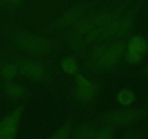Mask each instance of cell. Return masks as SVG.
I'll list each match as a JSON object with an SVG mask.
<instances>
[{
  "mask_svg": "<svg viewBox=\"0 0 148 139\" xmlns=\"http://www.w3.org/2000/svg\"><path fill=\"white\" fill-rule=\"evenodd\" d=\"M134 98H135V94L129 88H124L120 91L117 95V100L119 104L121 105L127 106L130 105V104L134 101Z\"/></svg>",
  "mask_w": 148,
  "mask_h": 139,
  "instance_id": "cell-20",
  "label": "cell"
},
{
  "mask_svg": "<svg viewBox=\"0 0 148 139\" xmlns=\"http://www.w3.org/2000/svg\"><path fill=\"white\" fill-rule=\"evenodd\" d=\"M117 134V129L108 125L100 124L95 139H112Z\"/></svg>",
  "mask_w": 148,
  "mask_h": 139,
  "instance_id": "cell-17",
  "label": "cell"
},
{
  "mask_svg": "<svg viewBox=\"0 0 148 139\" xmlns=\"http://www.w3.org/2000/svg\"><path fill=\"white\" fill-rule=\"evenodd\" d=\"M144 137V133L143 130L139 129H128L122 133L121 136H120L121 138L124 139H137L141 138Z\"/></svg>",
  "mask_w": 148,
  "mask_h": 139,
  "instance_id": "cell-21",
  "label": "cell"
},
{
  "mask_svg": "<svg viewBox=\"0 0 148 139\" xmlns=\"http://www.w3.org/2000/svg\"><path fill=\"white\" fill-rule=\"evenodd\" d=\"M8 1H9V2L12 4V5L16 7V6H18L19 4L22 2V1H23V0H8Z\"/></svg>",
  "mask_w": 148,
  "mask_h": 139,
  "instance_id": "cell-23",
  "label": "cell"
},
{
  "mask_svg": "<svg viewBox=\"0 0 148 139\" xmlns=\"http://www.w3.org/2000/svg\"><path fill=\"white\" fill-rule=\"evenodd\" d=\"M138 75H140V76L143 77V78H147V79H148V64L147 65H146L144 67H143L140 71H139Z\"/></svg>",
  "mask_w": 148,
  "mask_h": 139,
  "instance_id": "cell-22",
  "label": "cell"
},
{
  "mask_svg": "<svg viewBox=\"0 0 148 139\" xmlns=\"http://www.w3.org/2000/svg\"><path fill=\"white\" fill-rule=\"evenodd\" d=\"M19 75L17 67L12 62H9L6 64L1 70V75L4 80L10 81L13 78H16Z\"/></svg>",
  "mask_w": 148,
  "mask_h": 139,
  "instance_id": "cell-19",
  "label": "cell"
},
{
  "mask_svg": "<svg viewBox=\"0 0 148 139\" xmlns=\"http://www.w3.org/2000/svg\"><path fill=\"white\" fill-rule=\"evenodd\" d=\"M131 1V0H124L109 7L95 10L94 15L95 27H102L121 17L129 10Z\"/></svg>",
  "mask_w": 148,
  "mask_h": 139,
  "instance_id": "cell-8",
  "label": "cell"
},
{
  "mask_svg": "<svg viewBox=\"0 0 148 139\" xmlns=\"http://www.w3.org/2000/svg\"><path fill=\"white\" fill-rule=\"evenodd\" d=\"M95 6L88 2L79 3L58 16L43 29L46 35L61 34L72 28L82 17L95 10Z\"/></svg>",
  "mask_w": 148,
  "mask_h": 139,
  "instance_id": "cell-5",
  "label": "cell"
},
{
  "mask_svg": "<svg viewBox=\"0 0 148 139\" xmlns=\"http://www.w3.org/2000/svg\"><path fill=\"white\" fill-rule=\"evenodd\" d=\"M95 12V10H93L87 14H85L79 21L77 22L72 28L68 29L66 31H69L71 33L80 35V36H85L90 30H92L94 27H95V23H94Z\"/></svg>",
  "mask_w": 148,
  "mask_h": 139,
  "instance_id": "cell-15",
  "label": "cell"
},
{
  "mask_svg": "<svg viewBox=\"0 0 148 139\" xmlns=\"http://www.w3.org/2000/svg\"><path fill=\"white\" fill-rule=\"evenodd\" d=\"M109 42H98L90 46L82 55L83 67L90 72H97Z\"/></svg>",
  "mask_w": 148,
  "mask_h": 139,
  "instance_id": "cell-9",
  "label": "cell"
},
{
  "mask_svg": "<svg viewBox=\"0 0 148 139\" xmlns=\"http://www.w3.org/2000/svg\"><path fill=\"white\" fill-rule=\"evenodd\" d=\"M99 125L96 120L83 122L74 127L71 138L95 139Z\"/></svg>",
  "mask_w": 148,
  "mask_h": 139,
  "instance_id": "cell-14",
  "label": "cell"
},
{
  "mask_svg": "<svg viewBox=\"0 0 148 139\" xmlns=\"http://www.w3.org/2000/svg\"><path fill=\"white\" fill-rule=\"evenodd\" d=\"M148 50V44L145 39L140 36L132 38L127 42L125 56L127 62L131 65L138 63L142 60Z\"/></svg>",
  "mask_w": 148,
  "mask_h": 139,
  "instance_id": "cell-10",
  "label": "cell"
},
{
  "mask_svg": "<svg viewBox=\"0 0 148 139\" xmlns=\"http://www.w3.org/2000/svg\"><path fill=\"white\" fill-rule=\"evenodd\" d=\"M60 35V41L72 52L78 56L82 55L87 52L90 46L85 41L83 36L75 34L69 31H65Z\"/></svg>",
  "mask_w": 148,
  "mask_h": 139,
  "instance_id": "cell-11",
  "label": "cell"
},
{
  "mask_svg": "<svg viewBox=\"0 0 148 139\" xmlns=\"http://www.w3.org/2000/svg\"><path fill=\"white\" fill-rule=\"evenodd\" d=\"M74 117L72 114L69 115L66 121L60 127L55 130L51 135L49 136V138L51 139H68L72 137L74 130Z\"/></svg>",
  "mask_w": 148,
  "mask_h": 139,
  "instance_id": "cell-16",
  "label": "cell"
},
{
  "mask_svg": "<svg viewBox=\"0 0 148 139\" xmlns=\"http://www.w3.org/2000/svg\"><path fill=\"white\" fill-rule=\"evenodd\" d=\"M103 87L100 79H90L81 74H77L71 98L74 104L84 110L92 109L97 103Z\"/></svg>",
  "mask_w": 148,
  "mask_h": 139,
  "instance_id": "cell-3",
  "label": "cell"
},
{
  "mask_svg": "<svg viewBox=\"0 0 148 139\" xmlns=\"http://www.w3.org/2000/svg\"><path fill=\"white\" fill-rule=\"evenodd\" d=\"M62 68L69 75H77L78 71V65L76 59L72 56H66L62 59Z\"/></svg>",
  "mask_w": 148,
  "mask_h": 139,
  "instance_id": "cell-18",
  "label": "cell"
},
{
  "mask_svg": "<svg viewBox=\"0 0 148 139\" xmlns=\"http://www.w3.org/2000/svg\"><path fill=\"white\" fill-rule=\"evenodd\" d=\"M8 39L20 53L50 59L60 51V40L49 35L29 31L20 27H13L7 33Z\"/></svg>",
  "mask_w": 148,
  "mask_h": 139,
  "instance_id": "cell-1",
  "label": "cell"
},
{
  "mask_svg": "<svg viewBox=\"0 0 148 139\" xmlns=\"http://www.w3.org/2000/svg\"><path fill=\"white\" fill-rule=\"evenodd\" d=\"M127 38L116 39L108 43L101 62L98 72H109L116 69L125 54Z\"/></svg>",
  "mask_w": 148,
  "mask_h": 139,
  "instance_id": "cell-6",
  "label": "cell"
},
{
  "mask_svg": "<svg viewBox=\"0 0 148 139\" xmlns=\"http://www.w3.org/2000/svg\"><path fill=\"white\" fill-rule=\"evenodd\" d=\"M147 107L116 109L100 114L96 119L99 124L108 125L115 128H126L137 124L145 117Z\"/></svg>",
  "mask_w": 148,
  "mask_h": 139,
  "instance_id": "cell-4",
  "label": "cell"
},
{
  "mask_svg": "<svg viewBox=\"0 0 148 139\" xmlns=\"http://www.w3.org/2000/svg\"><path fill=\"white\" fill-rule=\"evenodd\" d=\"M10 62L17 67L19 75L46 87L52 94L57 92L56 74L49 59L19 52L11 58Z\"/></svg>",
  "mask_w": 148,
  "mask_h": 139,
  "instance_id": "cell-2",
  "label": "cell"
},
{
  "mask_svg": "<svg viewBox=\"0 0 148 139\" xmlns=\"http://www.w3.org/2000/svg\"><path fill=\"white\" fill-rule=\"evenodd\" d=\"M25 108V103H20V105L1 120L0 122V139H14L16 138Z\"/></svg>",
  "mask_w": 148,
  "mask_h": 139,
  "instance_id": "cell-7",
  "label": "cell"
},
{
  "mask_svg": "<svg viewBox=\"0 0 148 139\" xmlns=\"http://www.w3.org/2000/svg\"><path fill=\"white\" fill-rule=\"evenodd\" d=\"M4 92L12 101L25 103L32 96L31 91L27 87L18 83L7 81L3 85Z\"/></svg>",
  "mask_w": 148,
  "mask_h": 139,
  "instance_id": "cell-12",
  "label": "cell"
},
{
  "mask_svg": "<svg viewBox=\"0 0 148 139\" xmlns=\"http://www.w3.org/2000/svg\"><path fill=\"white\" fill-rule=\"evenodd\" d=\"M138 10V7H133L132 9L127 10L121 17H119L118 31L114 40L128 37L135 23Z\"/></svg>",
  "mask_w": 148,
  "mask_h": 139,
  "instance_id": "cell-13",
  "label": "cell"
}]
</instances>
